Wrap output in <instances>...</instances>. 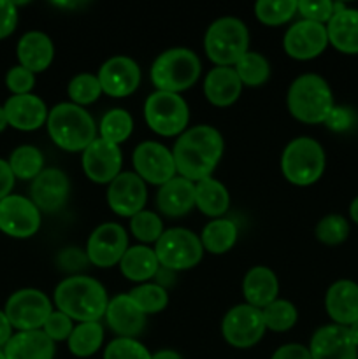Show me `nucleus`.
Masks as SVG:
<instances>
[{
	"mask_svg": "<svg viewBox=\"0 0 358 359\" xmlns=\"http://www.w3.org/2000/svg\"><path fill=\"white\" fill-rule=\"evenodd\" d=\"M223 135L214 126L197 125L186 128L172 147L175 172L192 182L213 177L214 168L223 158Z\"/></svg>",
	"mask_w": 358,
	"mask_h": 359,
	"instance_id": "obj_1",
	"label": "nucleus"
},
{
	"mask_svg": "<svg viewBox=\"0 0 358 359\" xmlns=\"http://www.w3.org/2000/svg\"><path fill=\"white\" fill-rule=\"evenodd\" d=\"M56 311L77 323H98L105 316L109 297L97 279L88 276H70L56 286L53 294Z\"/></svg>",
	"mask_w": 358,
	"mask_h": 359,
	"instance_id": "obj_2",
	"label": "nucleus"
},
{
	"mask_svg": "<svg viewBox=\"0 0 358 359\" xmlns=\"http://www.w3.org/2000/svg\"><path fill=\"white\" fill-rule=\"evenodd\" d=\"M48 133L53 142L69 153H83L97 139V125L84 107L62 102L49 111Z\"/></svg>",
	"mask_w": 358,
	"mask_h": 359,
	"instance_id": "obj_3",
	"label": "nucleus"
},
{
	"mask_svg": "<svg viewBox=\"0 0 358 359\" xmlns=\"http://www.w3.org/2000/svg\"><path fill=\"white\" fill-rule=\"evenodd\" d=\"M286 105L290 114L305 125L325 123L336 107L329 83L318 74L298 76L288 88Z\"/></svg>",
	"mask_w": 358,
	"mask_h": 359,
	"instance_id": "obj_4",
	"label": "nucleus"
},
{
	"mask_svg": "<svg viewBox=\"0 0 358 359\" xmlns=\"http://www.w3.org/2000/svg\"><path fill=\"white\" fill-rule=\"evenodd\" d=\"M202 63L186 48H172L160 53L151 65V83L157 91L181 95L199 81Z\"/></svg>",
	"mask_w": 358,
	"mask_h": 359,
	"instance_id": "obj_5",
	"label": "nucleus"
},
{
	"mask_svg": "<svg viewBox=\"0 0 358 359\" xmlns=\"http://www.w3.org/2000/svg\"><path fill=\"white\" fill-rule=\"evenodd\" d=\"M325 149L312 137H297L281 154V170L284 179L295 186H311L325 172Z\"/></svg>",
	"mask_w": 358,
	"mask_h": 359,
	"instance_id": "obj_6",
	"label": "nucleus"
},
{
	"mask_svg": "<svg viewBox=\"0 0 358 359\" xmlns=\"http://www.w3.org/2000/svg\"><path fill=\"white\" fill-rule=\"evenodd\" d=\"M204 49L216 67H235L249 51V32L239 18H220L204 37Z\"/></svg>",
	"mask_w": 358,
	"mask_h": 359,
	"instance_id": "obj_7",
	"label": "nucleus"
},
{
	"mask_svg": "<svg viewBox=\"0 0 358 359\" xmlns=\"http://www.w3.org/2000/svg\"><path fill=\"white\" fill-rule=\"evenodd\" d=\"M144 119L160 137H179L190 123V109L181 95L153 91L144 102Z\"/></svg>",
	"mask_w": 358,
	"mask_h": 359,
	"instance_id": "obj_8",
	"label": "nucleus"
},
{
	"mask_svg": "<svg viewBox=\"0 0 358 359\" xmlns=\"http://www.w3.org/2000/svg\"><path fill=\"white\" fill-rule=\"evenodd\" d=\"M153 249L160 266L172 270V272L193 269L199 265L204 256L200 237H197L193 231L186 230V228L165 230Z\"/></svg>",
	"mask_w": 358,
	"mask_h": 359,
	"instance_id": "obj_9",
	"label": "nucleus"
},
{
	"mask_svg": "<svg viewBox=\"0 0 358 359\" xmlns=\"http://www.w3.org/2000/svg\"><path fill=\"white\" fill-rule=\"evenodd\" d=\"M4 312L11 326L18 332H34V330H42L46 319L53 312V305L42 291L28 287L11 294Z\"/></svg>",
	"mask_w": 358,
	"mask_h": 359,
	"instance_id": "obj_10",
	"label": "nucleus"
},
{
	"mask_svg": "<svg viewBox=\"0 0 358 359\" xmlns=\"http://www.w3.org/2000/svg\"><path fill=\"white\" fill-rule=\"evenodd\" d=\"M265 330L262 311L248 304L232 307L221 321L223 339L237 349H249L256 346L265 335Z\"/></svg>",
	"mask_w": 358,
	"mask_h": 359,
	"instance_id": "obj_11",
	"label": "nucleus"
},
{
	"mask_svg": "<svg viewBox=\"0 0 358 359\" xmlns=\"http://www.w3.org/2000/svg\"><path fill=\"white\" fill-rule=\"evenodd\" d=\"M133 172L142 179L146 184L164 186L178 175L175 172L174 156L168 147L157 140H144L133 149L132 154Z\"/></svg>",
	"mask_w": 358,
	"mask_h": 359,
	"instance_id": "obj_12",
	"label": "nucleus"
},
{
	"mask_svg": "<svg viewBox=\"0 0 358 359\" xmlns=\"http://www.w3.org/2000/svg\"><path fill=\"white\" fill-rule=\"evenodd\" d=\"M128 249V235L118 223H102L95 228L86 242V256L90 265L98 269H111L119 265Z\"/></svg>",
	"mask_w": 358,
	"mask_h": 359,
	"instance_id": "obj_13",
	"label": "nucleus"
},
{
	"mask_svg": "<svg viewBox=\"0 0 358 359\" xmlns=\"http://www.w3.org/2000/svg\"><path fill=\"white\" fill-rule=\"evenodd\" d=\"M41 228V210L30 198L9 195L0 202V231L14 238L34 237Z\"/></svg>",
	"mask_w": 358,
	"mask_h": 359,
	"instance_id": "obj_14",
	"label": "nucleus"
},
{
	"mask_svg": "<svg viewBox=\"0 0 358 359\" xmlns=\"http://www.w3.org/2000/svg\"><path fill=\"white\" fill-rule=\"evenodd\" d=\"M81 163H83L84 174L91 182H95V184H111L121 174V147L97 137L83 151Z\"/></svg>",
	"mask_w": 358,
	"mask_h": 359,
	"instance_id": "obj_15",
	"label": "nucleus"
},
{
	"mask_svg": "<svg viewBox=\"0 0 358 359\" xmlns=\"http://www.w3.org/2000/svg\"><path fill=\"white\" fill-rule=\"evenodd\" d=\"M329 46L326 25L300 20L291 25L283 37V48L290 58L307 62L321 55Z\"/></svg>",
	"mask_w": 358,
	"mask_h": 359,
	"instance_id": "obj_16",
	"label": "nucleus"
},
{
	"mask_svg": "<svg viewBox=\"0 0 358 359\" xmlns=\"http://www.w3.org/2000/svg\"><path fill=\"white\" fill-rule=\"evenodd\" d=\"M102 93L112 98L130 97L140 84V67L130 56H112L98 69Z\"/></svg>",
	"mask_w": 358,
	"mask_h": 359,
	"instance_id": "obj_17",
	"label": "nucleus"
},
{
	"mask_svg": "<svg viewBox=\"0 0 358 359\" xmlns=\"http://www.w3.org/2000/svg\"><path fill=\"white\" fill-rule=\"evenodd\" d=\"M147 202L146 182L135 172H121L107 188V203L119 217H133Z\"/></svg>",
	"mask_w": 358,
	"mask_h": 359,
	"instance_id": "obj_18",
	"label": "nucleus"
},
{
	"mask_svg": "<svg viewBox=\"0 0 358 359\" xmlns=\"http://www.w3.org/2000/svg\"><path fill=\"white\" fill-rule=\"evenodd\" d=\"M70 182L69 177L60 168H44L32 181L30 196L39 210L44 212H58L65 207L69 200Z\"/></svg>",
	"mask_w": 358,
	"mask_h": 359,
	"instance_id": "obj_19",
	"label": "nucleus"
},
{
	"mask_svg": "<svg viewBox=\"0 0 358 359\" xmlns=\"http://www.w3.org/2000/svg\"><path fill=\"white\" fill-rule=\"evenodd\" d=\"M312 359H358V347L346 326L326 325L314 332L309 342Z\"/></svg>",
	"mask_w": 358,
	"mask_h": 359,
	"instance_id": "obj_20",
	"label": "nucleus"
},
{
	"mask_svg": "<svg viewBox=\"0 0 358 359\" xmlns=\"http://www.w3.org/2000/svg\"><path fill=\"white\" fill-rule=\"evenodd\" d=\"M104 318L111 332L121 339H133L140 335L146 326V314L128 293L114 294L109 300Z\"/></svg>",
	"mask_w": 358,
	"mask_h": 359,
	"instance_id": "obj_21",
	"label": "nucleus"
},
{
	"mask_svg": "<svg viewBox=\"0 0 358 359\" xmlns=\"http://www.w3.org/2000/svg\"><path fill=\"white\" fill-rule=\"evenodd\" d=\"M7 123L21 132H34L48 121V107L37 95H13L4 105Z\"/></svg>",
	"mask_w": 358,
	"mask_h": 359,
	"instance_id": "obj_22",
	"label": "nucleus"
},
{
	"mask_svg": "<svg viewBox=\"0 0 358 359\" xmlns=\"http://www.w3.org/2000/svg\"><path fill=\"white\" fill-rule=\"evenodd\" d=\"M325 309L333 325H353L358 319V284L350 279L336 280L325 294Z\"/></svg>",
	"mask_w": 358,
	"mask_h": 359,
	"instance_id": "obj_23",
	"label": "nucleus"
},
{
	"mask_svg": "<svg viewBox=\"0 0 358 359\" xmlns=\"http://www.w3.org/2000/svg\"><path fill=\"white\" fill-rule=\"evenodd\" d=\"M157 207L164 216L183 217L195 207V182L175 175L157 193Z\"/></svg>",
	"mask_w": 358,
	"mask_h": 359,
	"instance_id": "obj_24",
	"label": "nucleus"
},
{
	"mask_svg": "<svg viewBox=\"0 0 358 359\" xmlns=\"http://www.w3.org/2000/svg\"><path fill=\"white\" fill-rule=\"evenodd\" d=\"M329 44L346 55H358V9L336 2V13L326 23Z\"/></svg>",
	"mask_w": 358,
	"mask_h": 359,
	"instance_id": "obj_25",
	"label": "nucleus"
},
{
	"mask_svg": "<svg viewBox=\"0 0 358 359\" xmlns=\"http://www.w3.org/2000/svg\"><path fill=\"white\" fill-rule=\"evenodd\" d=\"M242 83L234 67H214L204 79V95L216 107H228L241 97Z\"/></svg>",
	"mask_w": 358,
	"mask_h": 359,
	"instance_id": "obj_26",
	"label": "nucleus"
},
{
	"mask_svg": "<svg viewBox=\"0 0 358 359\" xmlns=\"http://www.w3.org/2000/svg\"><path fill=\"white\" fill-rule=\"evenodd\" d=\"M242 294L246 304L260 311L277 300L279 280L274 270H270L269 266H253L242 280Z\"/></svg>",
	"mask_w": 358,
	"mask_h": 359,
	"instance_id": "obj_27",
	"label": "nucleus"
},
{
	"mask_svg": "<svg viewBox=\"0 0 358 359\" xmlns=\"http://www.w3.org/2000/svg\"><path fill=\"white\" fill-rule=\"evenodd\" d=\"M20 65L30 72H44L55 58V46L53 41L42 32H27L20 39L16 48Z\"/></svg>",
	"mask_w": 358,
	"mask_h": 359,
	"instance_id": "obj_28",
	"label": "nucleus"
},
{
	"mask_svg": "<svg viewBox=\"0 0 358 359\" xmlns=\"http://www.w3.org/2000/svg\"><path fill=\"white\" fill-rule=\"evenodd\" d=\"M6 359H53L55 342L42 330L18 332L4 347Z\"/></svg>",
	"mask_w": 358,
	"mask_h": 359,
	"instance_id": "obj_29",
	"label": "nucleus"
},
{
	"mask_svg": "<svg viewBox=\"0 0 358 359\" xmlns=\"http://www.w3.org/2000/svg\"><path fill=\"white\" fill-rule=\"evenodd\" d=\"M158 270H160V262L154 255V249L147 245L128 248L119 262V272L123 273V277L137 284L154 279Z\"/></svg>",
	"mask_w": 358,
	"mask_h": 359,
	"instance_id": "obj_30",
	"label": "nucleus"
},
{
	"mask_svg": "<svg viewBox=\"0 0 358 359\" xmlns=\"http://www.w3.org/2000/svg\"><path fill=\"white\" fill-rule=\"evenodd\" d=\"M195 207L207 217H223L230 207V195L223 182L214 177H206L195 182Z\"/></svg>",
	"mask_w": 358,
	"mask_h": 359,
	"instance_id": "obj_31",
	"label": "nucleus"
},
{
	"mask_svg": "<svg viewBox=\"0 0 358 359\" xmlns=\"http://www.w3.org/2000/svg\"><path fill=\"white\" fill-rule=\"evenodd\" d=\"M237 224L230 219H225V217H218V219H213L204 226L200 242H202L204 251L218 256L230 251L237 242Z\"/></svg>",
	"mask_w": 358,
	"mask_h": 359,
	"instance_id": "obj_32",
	"label": "nucleus"
},
{
	"mask_svg": "<svg viewBox=\"0 0 358 359\" xmlns=\"http://www.w3.org/2000/svg\"><path fill=\"white\" fill-rule=\"evenodd\" d=\"M67 344L76 358L93 356L104 344V328L100 323H79L74 326Z\"/></svg>",
	"mask_w": 358,
	"mask_h": 359,
	"instance_id": "obj_33",
	"label": "nucleus"
},
{
	"mask_svg": "<svg viewBox=\"0 0 358 359\" xmlns=\"http://www.w3.org/2000/svg\"><path fill=\"white\" fill-rule=\"evenodd\" d=\"M132 132L133 119L130 112L125 111V109H111V111H107L102 116L100 125H98L100 139L116 144V146L126 142L128 137L132 135Z\"/></svg>",
	"mask_w": 358,
	"mask_h": 359,
	"instance_id": "obj_34",
	"label": "nucleus"
},
{
	"mask_svg": "<svg viewBox=\"0 0 358 359\" xmlns=\"http://www.w3.org/2000/svg\"><path fill=\"white\" fill-rule=\"evenodd\" d=\"M235 72L241 79L242 86L258 88L267 83L270 76V65L263 55L256 51H248L237 63H235Z\"/></svg>",
	"mask_w": 358,
	"mask_h": 359,
	"instance_id": "obj_35",
	"label": "nucleus"
},
{
	"mask_svg": "<svg viewBox=\"0 0 358 359\" xmlns=\"http://www.w3.org/2000/svg\"><path fill=\"white\" fill-rule=\"evenodd\" d=\"M9 167L14 177L23 179V181H34L44 170V156L37 147L20 146L11 154Z\"/></svg>",
	"mask_w": 358,
	"mask_h": 359,
	"instance_id": "obj_36",
	"label": "nucleus"
},
{
	"mask_svg": "<svg viewBox=\"0 0 358 359\" xmlns=\"http://www.w3.org/2000/svg\"><path fill=\"white\" fill-rule=\"evenodd\" d=\"M297 0H258L255 16L267 27H281L297 14Z\"/></svg>",
	"mask_w": 358,
	"mask_h": 359,
	"instance_id": "obj_37",
	"label": "nucleus"
},
{
	"mask_svg": "<svg viewBox=\"0 0 358 359\" xmlns=\"http://www.w3.org/2000/svg\"><path fill=\"white\" fill-rule=\"evenodd\" d=\"M262 314L265 328L277 333L291 330L297 325L298 319V312L295 305L288 300H281V298H277L272 304L267 305L265 309H262Z\"/></svg>",
	"mask_w": 358,
	"mask_h": 359,
	"instance_id": "obj_38",
	"label": "nucleus"
},
{
	"mask_svg": "<svg viewBox=\"0 0 358 359\" xmlns=\"http://www.w3.org/2000/svg\"><path fill=\"white\" fill-rule=\"evenodd\" d=\"M128 294L146 316L158 314V312L165 311L168 305L167 290L158 286L157 283L137 284V287H133Z\"/></svg>",
	"mask_w": 358,
	"mask_h": 359,
	"instance_id": "obj_39",
	"label": "nucleus"
},
{
	"mask_svg": "<svg viewBox=\"0 0 358 359\" xmlns=\"http://www.w3.org/2000/svg\"><path fill=\"white\" fill-rule=\"evenodd\" d=\"M130 230L137 241L142 242V245L157 244L165 231L161 217L151 210H140L139 214L130 217Z\"/></svg>",
	"mask_w": 358,
	"mask_h": 359,
	"instance_id": "obj_40",
	"label": "nucleus"
},
{
	"mask_svg": "<svg viewBox=\"0 0 358 359\" xmlns=\"http://www.w3.org/2000/svg\"><path fill=\"white\" fill-rule=\"evenodd\" d=\"M67 95H69L70 102L79 105V107L95 104L102 95V86L98 83V77L88 72L72 77V81L67 86Z\"/></svg>",
	"mask_w": 358,
	"mask_h": 359,
	"instance_id": "obj_41",
	"label": "nucleus"
},
{
	"mask_svg": "<svg viewBox=\"0 0 358 359\" xmlns=\"http://www.w3.org/2000/svg\"><path fill=\"white\" fill-rule=\"evenodd\" d=\"M314 235L321 244L339 245L350 237V223L340 214H329L316 224Z\"/></svg>",
	"mask_w": 358,
	"mask_h": 359,
	"instance_id": "obj_42",
	"label": "nucleus"
},
{
	"mask_svg": "<svg viewBox=\"0 0 358 359\" xmlns=\"http://www.w3.org/2000/svg\"><path fill=\"white\" fill-rule=\"evenodd\" d=\"M104 359H151V353L139 340L116 337L105 346Z\"/></svg>",
	"mask_w": 358,
	"mask_h": 359,
	"instance_id": "obj_43",
	"label": "nucleus"
},
{
	"mask_svg": "<svg viewBox=\"0 0 358 359\" xmlns=\"http://www.w3.org/2000/svg\"><path fill=\"white\" fill-rule=\"evenodd\" d=\"M297 13L300 14L302 20L325 25L336 13V2L332 0H298Z\"/></svg>",
	"mask_w": 358,
	"mask_h": 359,
	"instance_id": "obj_44",
	"label": "nucleus"
},
{
	"mask_svg": "<svg viewBox=\"0 0 358 359\" xmlns=\"http://www.w3.org/2000/svg\"><path fill=\"white\" fill-rule=\"evenodd\" d=\"M74 330V321L60 311H53L49 314V318L46 319L44 326H42V332L53 340V342H63V340H69L70 333Z\"/></svg>",
	"mask_w": 358,
	"mask_h": 359,
	"instance_id": "obj_45",
	"label": "nucleus"
},
{
	"mask_svg": "<svg viewBox=\"0 0 358 359\" xmlns=\"http://www.w3.org/2000/svg\"><path fill=\"white\" fill-rule=\"evenodd\" d=\"M56 263H58L60 270H63V272L81 276V272L86 270L88 265H90V259H88L86 251H81L77 248H67L60 251Z\"/></svg>",
	"mask_w": 358,
	"mask_h": 359,
	"instance_id": "obj_46",
	"label": "nucleus"
},
{
	"mask_svg": "<svg viewBox=\"0 0 358 359\" xmlns=\"http://www.w3.org/2000/svg\"><path fill=\"white\" fill-rule=\"evenodd\" d=\"M6 84L14 95H28L35 84V74L25 67L16 65L7 72Z\"/></svg>",
	"mask_w": 358,
	"mask_h": 359,
	"instance_id": "obj_47",
	"label": "nucleus"
},
{
	"mask_svg": "<svg viewBox=\"0 0 358 359\" xmlns=\"http://www.w3.org/2000/svg\"><path fill=\"white\" fill-rule=\"evenodd\" d=\"M18 11L16 4L9 0H0V39H6L16 30Z\"/></svg>",
	"mask_w": 358,
	"mask_h": 359,
	"instance_id": "obj_48",
	"label": "nucleus"
},
{
	"mask_svg": "<svg viewBox=\"0 0 358 359\" xmlns=\"http://www.w3.org/2000/svg\"><path fill=\"white\" fill-rule=\"evenodd\" d=\"M351 123H353L351 111H347V109L344 107H333L332 112L329 114V118H326L325 125L329 126L332 132H344V130L350 128Z\"/></svg>",
	"mask_w": 358,
	"mask_h": 359,
	"instance_id": "obj_49",
	"label": "nucleus"
},
{
	"mask_svg": "<svg viewBox=\"0 0 358 359\" xmlns=\"http://www.w3.org/2000/svg\"><path fill=\"white\" fill-rule=\"evenodd\" d=\"M270 359H312L309 347L302 346V344H286L281 346L276 353L272 354Z\"/></svg>",
	"mask_w": 358,
	"mask_h": 359,
	"instance_id": "obj_50",
	"label": "nucleus"
},
{
	"mask_svg": "<svg viewBox=\"0 0 358 359\" xmlns=\"http://www.w3.org/2000/svg\"><path fill=\"white\" fill-rule=\"evenodd\" d=\"M14 174L9 167V161L0 160V202H2L6 196L11 195V189L14 186Z\"/></svg>",
	"mask_w": 358,
	"mask_h": 359,
	"instance_id": "obj_51",
	"label": "nucleus"
},
{
	"mask_svg": "<svg viewBox=\"0 0 358 359\" xmlns=\"http://www.w3.org/2000/svg\"><path fill=\"white\" fill-rule=\"evenodd\" d=\"M13 337V326H11L9 319H7L6 312L0 311V347H6Z\"/></svg>",
	"mask_w": 358,
	"mask_h": 359,
	"instance_id": "obj_52",
	"label": "nucleus"
},
{
	"mask_svg": "<svg viewBox=\"0 0 358 359\" xmlns=\"http://www.w3.org/2000/svg\"><path fill=\"white\" fill-rule=\"evenodd\" d=\"M151 359H183L181 354L175 353L172 349H161L157 351L154 354H151Z\"/></svg>",
	"mask_w": 358,
	"mask_h": 359,
	"instance_id": "obj_53",
	"label": "nucleus"
},
{
	"mask_svg": "<svg viewBox=\"0 0 358 359\" xmlns=\"http://www.w3.org/2000/svg\"><path fill=\"white\" fill-rule=\"evenodd\" d=\"M347 332H350V337H351V340H353L354 346L358 347V319L353 323V325L347 326Z\"/></svg>",
	"mask_w": 358,
	"mask_h": 359,
	"instance_id": "obj_54",
	"label": "nucleus"
},
{
	"mask_svg": "<svg viewBox=\"0 0 358 359\" xmlns=\"http://www.w3.org/2000/svg\"><path fill=\"white\" fill-rule=\"evenodd\" d=\"M350 217L354 221V223L358 224V196L353 200V202H351V205H350Z\"/></svg>",
	"mask_w": 358,
	"mask_h": 359,
	"instance_id": "obj_55",
	"label": "nucleus"
},
{
	"mask_svg": "<svg viewBox=\"0 0 358 359\" xmlns=\"http://www.w3.org/2000/svg\"><path fill=\"white\" fill-rule=\"evenodd\" d=\"M9 126V123H7V118H6V111H4V107H0V132H4V130Z\"/></svg>",
	"mask_w": 358,
	"mask_h": 359,
	"instance_id": "obj_56",
	"label": "nucleus"
},
{
	"mask_svg": "<svg viewBox=\"0 0 358 359\" xmlns=\"http://www.w3.org/2000/svg\"><path fill=\"white\" fill-rule=\"evenodd\" d=\"M0 359H6V354H4V351H0Z\"/></svg>",
	"mask_w": 358,
	"mask_h": 359,
	"instance_id": "obj_57",
	"label": "nucleus"
}]
</instances>
